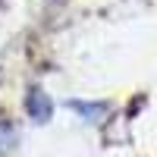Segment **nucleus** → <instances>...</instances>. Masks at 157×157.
<instances>
[{
  "mask_svg": "<svg viewBox=\"0 0 157 157\" xmlns=\"http://www.w3.org/2000/svg\"><path fill=\"white\" fill-rule=\"evenodd\" d=\"M25 113H29L35 123H47L50 113H54V104H50V98L41 88H32L29 94H25Z\"/></svg>",
  "mask_w": 157,
  "mask_h": 157,
  "instance_id": "f257e3e1",
  "label": "nucleus"
},
{
  "mask_svg": "<svg viewBox=\"0 0 157 157\" xmlns=\"http://www.w3.org/2000/svg\"><path fill=\"white\" fill-rule=\"evenodd\" d=\"M69 107L75 113H82V120H88V123H101L110 110L107 104H88V101H69Z\"/></svg>",
  "mask_w": 157,
  "mask_h": 157,
  "instance_id": "f03ea898",
  "label": "nucleus"
},
{
  "mask_svg": "<svg viewBox=\"0 0 157 157\" xmlns=\"http://www.w3.org/2000/svg\"><path fill=\"white\" fill-rule=\"evenodd\" d=\"M13 145H16V129L6 120H0V151H10Z\"/></svg>",
  "mask_w": 157,
  "mask_h": 157,
  "instance_id": "7ed1b4c3",
  "label": "nucleus"
}]
</instances>
